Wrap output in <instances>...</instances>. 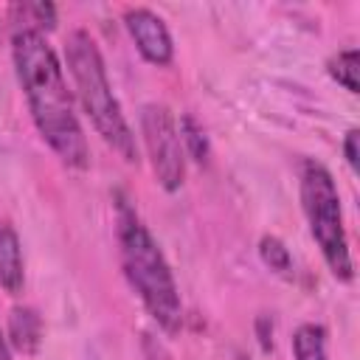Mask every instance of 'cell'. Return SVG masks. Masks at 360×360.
Returning <instances> with one entry per match:
<instances>
[{
    "mask_svg": "<svg viewBox=\"0 0 360 360\" xmlns=\"http://www.w3.org/2000/svg\"><path fill=\"white\" fill-rule=\"evenodd\" d=\"M11 59L28 112L42 141L56 152V158L65 166L87 169L90 149L53 48L45 42L39 31L17 28L11 37Z\"/></svg>",
    "mask_w": 360,
    "mask_h": 360,
    "instance_id": "obj_1",
    "label": "cell"
},
{
    "mask_svg": "<svg viewBox=\"0 0 360 360\" xmlns=\"http://www.w3.org/2000/svg\"><path fill=\"white\" fill-rule=\"evenodd\" d=\"M115 239L129 287L135 290L146 312L155 318V323L166 335H177L183 326V301L174 273L155 236L121 191L115 194Z\"/></svg>",
    "mask_w": 360,
    "mask_h": 360,
    "instance_id": "obj_2",
    "label": "cell"
},
{
    "mask_svg": "<svg viewBox=\"0 0 360 360\" xmlns=\"http://www.w3.org/2000/svg\"><path fill=\"white\" fill-rule=\"evenodd\" d=\"M65 56H68V70L73 76L79 101H82L93 129L127 163H135L138 160L135 135H132V129H129V124L121 112V104H118V98L110 87L107 68H104V59H101V51L96 45V39L84 28L70 31Z\"/></svg>",
    "mask_w": 360,
    "mask_h": 360,
    "instance_id": "obj_3",
    "label": "cell"
},
{
    "mask_svg": "<svg viewBox=\"0 0 360 360\" xmlns=\"http://www.w3.org/2000/svg\"><path fill=\"white\" fill-rule=\"evenodd\" d=\"M301 208L309 222V233L321 248V256L338 281H352L354 264L349 253V239L343 228L340 194L329 169L318 160H304L301 166Z\"/></svg>",
    "mask_w": 360,
    "mask_h": 360,
    "instance_id": "obj_4",
    "label": "cell"
},
{
    "mask_svg": "<svg viewBox=\"0 0 360 360\" xmlns=\"http://www.w3.org/2000/svg\"><path fill=\"white\" fill-rule=\"evenodd\" d=\"M141 135L152 172L163 191H177L186 180V152L180 143L177 121L166 104L149 101L141 107Z\"/></svg>",
    "mask_w": 360,
    "mask_h": 360,
    "instance_id": "obj_5",
    "label": "cell"
},
{
    "mask_svg": "<svg viewBox=\"0 0 360 360\" xmlns=\"http://www.w3.org/2000/svg\"><path fill=\"white\" fill-rule=\"evenodd\" d=\"M124 25L138 48V53L149 62V65H158V68H166L172 65L174 59V42H172V34L166 28V22L152 11V8H143V6H135V8H127L124 11Z\"/></svg>",
    "mask_w": 360,
    "mask_h": 360,
    "instance_id": "obj_6",
    "label": "cell"
},
{
    "mask_svg": "<svg viewBox=\"0 0 360 360\" xmlns=\"http://www.w3.org/2000/svg\"><path fill=\"white\" fill-rule=\"evenodd\" d=\"M25 281V264H22V248L17 231L0 219V287L11 295L22 290Z\"/></svg>",
    "mask_w": 360,
    "mask_h": 360,
    "instance_id": "obj_7",
    "label": "cell"
},
{
    "mask_svg": "<svg viewBox=\"0 0 360 360\" xmlns=\"http://www.w3.org/2000/svg\"><path fill=\"white\" fill-rule=\"evenodd\" d=\"M8 346L22 354H34L42 343V318L31 307H14L8 315Z\"/></svg>",
    "mask_w": 360,
    "mask_h": 360,
    "instance_id": "obj_8",
    "label": "cell"
},
{
    "mask_svg": "<svg viewBox=\"0 0 360 360\" xmlns=\"http://www.w3.org/2000/svg\"><path fill=\"white\" fill-rule=\"evenodd\" d=\"M295 360H326V329L321 323H301L292 332Z\"/></svg>",
    "mask_w": 360,
    "mask_h": 360,
    "instance_id": "obj_9",
    "label": "cell"
},
{
    "mask_svg": "<svg viewBox=\"0 0 360 360\" xmlns=\"http://www.w3.org/2000/svg\"><path fill=\"white\" fill-rule=\"evenodd\" d=\"M177 132H180V143H183V152H186L191 160H197V163H205V160H208V152H211V146H208L205 129L197 124V118H194L191 112H183V115H180V127H177Z\"/></svg>",
    "mask_w": 360,
    "mask_h": 360,
    "instance_id": "obj_10",
    "label": "cell"
},
{
    "mask_svg": "<svg viewBox=\"0 0 360 360\" xmlns=\"http://www.w3.org/2000/svg\"><path fill=\"white\" fill-rule=\"evenodd\" d=\"M357 68H360V51L357 48H346V51H338L329 62H326V70L329 76L346 87L349 93H357L360 84H357Z\"/></svg>",
    "mask_w": 360,
    "mask_h": 360,
    "instance_id": "obj_11",
    "label": "cell"
},
{
    "mask_svg": "<svg viewBox=\"0 0 360 360\" xmlns=\"http://www.w3.org/2000/svg\"><path fill=\"white\" fill-rule=\"evenodd\" d=\"M259 256H262V262H264L273 273H278V276H290V273H292V256H290L287 245H284L278 236L264 233V236L259 239Z\"/></svg>",
    "mask_w": 360,
    "mask_h": 360,
    "instance_id": "obj_12",
    "label": "cell"
},
{
    "mask_svg": "<svg viewBox=\"0 0 360 360\" xmlns=\"http://www.w3.org/2000/svg\"><path fill=\"white\" fill-rule=\"evenodd\" d=\"M357 141H360V129L352 127V129L346 132V138H343V155H346V163H349V169H352L354 174H357V158H360Z\"/></svg>",
    "mask_w": 360,
    "mask_h": 360,
    "instance_id": "obj_13",
    "label": "cell"
},
{
    "mask_svg": "<svg viewBox=\"0 0 360 360\" xmlns=\"http://www.w3.org/2000/svg\"><path fill=\"white\" fill-rule=\"evenodd\" d=\"M143 354H146V360H172V357H169V352H166L158 340H152L149 335L143 338Z\"/></svg>",
    "mask_w": 360,
    "mask_h": 360,
    "instance_id": "obj_14",
    "label": "cell"
},
{
    "mask_svg": "<svg viewBox=\"0 0 360 360\" xmlns=\"http://www.w3.org/2000/svg\"><path fill=\"white\" fill-rule=\"evenodd\" d=\"M0 360H11V346H8L3 332H0Z\"/></svg>",
    "mask_w": 360,
    "mask_h": 360,
    "instance_id": "obj_15",
    "label": "cell"
},
{
    "mask_svg": "<svg viewBox=\"0 0 360 360\" xmlns=\"http://www.w3.org/2000/svg\"><path fill=\"white\" fill-rule=\"evenodd\" d=\"M236 360H248V357H245V354H239V357H236Z\"/></svg>",
    "mask_w": 360,
    "mask_h": 360,
    "instance_id": "obj_16",
    "label": "cell"
}]
</instances>
